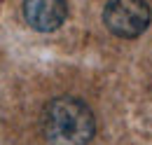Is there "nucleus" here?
<instances>
[{
  "label": "nucleus",
  "mask_w": 152,
  "mask_h": 145,
  "mask_svg": "<svg viewBox=\"0 0 152 145\" xmlns=\"http://www.w3.org/2000/svg\"><path fill=\"white\" fill-rule=\"evenodd\" d=\"M94 131V112L75 96L52 98L42 110V133L49 145H87Z\"/></svg>",
  "instance_id": "1"
},
{
  "label": "nucleus",
  "mask_w": 152,
  "mask_h": 145,
  "mask_svg": "<svg viewBox=\"0 0 152 145\" xmlns=\"http://www.w3.org/2000/svg\"><path fill=\"white\" fill-rule=\"evenodd\" d=\"M152 21L150 5L145 0H108L103 23L117 37H138Z\"/></svg>",
  "instance_id": "2"
},
{
  "label": "nucleus",
  "mask_w": 152,
  "mask_h": 145,
  "mask_svg": "<svg viewBox=\"0 0 152 145\" xmlns=\"http://www.w3.org/2000/svg\"><path fill=\"white\" fill-rule=\"evenodd\" d=\"M23 17L31 28L40 33H52L66 21V0H23Z\"/></svg>",
  "instance_id": "3"
}]
</instances>
